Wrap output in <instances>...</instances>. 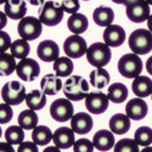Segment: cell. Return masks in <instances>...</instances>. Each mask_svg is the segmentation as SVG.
<instances>
[{"label":"cell","mask_w":152,"mask_h":152,"mask_svg":"<svg viewBox=\"0 0 152 152\" xmlns=\"http://www.w3.org/2000/svg\"><path fill=\"white\" fill-rule=\"evenodd\" d=\"M130 118L123 115V113H117V115H113L110 119V130L116 134V135H123L125 133H128L130 129Z\"/></svg>","instance_id":"cell-20"},{"label":"cell","mask_w":152,"mask_h":152,"mask_svg":"<svg viewBox=\"0 0 152 152\" xmlns=\"http://www.w3.org/2000/svg\"><path fill=\"white\" fill-rule=\"evenodd\" d=\"M104 43L110 48H118L125 42V31L119 24H110L106 27L104 34Z\"/></svg>","instance_id":"cell-14"},{"label":"cell","mask_w":152,"mask_h":152,"mask_svg":"<svg viewBox=\"0 0 152 152\" xmlns=\"http://www.w3.org/2000/svg\"><path fill=\"white\" fill-rule=\"evenodd\" d=\"M118 71L124 78L133 79L142 72V61L137 54H125L118 61Z\"/></svg>","instance_id":"cell-4"},{"label":"cell","mask_w":152,"mask_h":152,"mask_svg":"<svg viewBox=\"0 0 152 152\" xmlns=\"http://www.w3.org/2000/svg\"><path fill=\"white\" fill-rule=\"evenodd\" d=\"M37 54L38 57L44 62H54L60 57V49L57 43H55L54 40H44L38 45Z\"/></svg>","instance_id":"cell-17"},{"label":"cell","mask_w":152,"mask_h":152,"mask_svg":"<svg viewBox=\"0 0 152 152\" xmlns=\"http://www.w3.org/2000/svg\"><path fill=\"white\" fill-rule=\"evenodd\" d=\"M88 44L84 38L79 34L69 35L67 39L63 42V51L71 58H80L86 54Z\"/></svg>","instance_id":"cell-9"},{"label":"cell","mask_w":152,"mask_h":152,"mask_svg":"<svg viewBox=\"0 0 152 152\" xmlns=\"http://www.w3.org/2000/svg\"><path fill=\"white\" fill-rule=\"evenodd\" d=\"M93 20L100 27H107L115 21V12L111 7L99 6L93 12Z\"/></svg>","instance_id":"cell-23"},{"label":"cell","mask_w":152,"mask_h":152,"mask_svg":"<svg viewBox=\"0 0 152 152\" xmlns=\"http://www.w3.org/2000/svg\"><path fill=\"white\" fill-rule=\"evenodd\" d=\"M151 10H150V5L145 1H140V3H136L133 5H128L125 9V14L126 17H128L132 22L134 23H141L147 21Z\"/></svg>","instance_id":"cell-15"},{"label":"cell","mask_w":152,"mask_h":152,"mask_svg":"<svg viewBox=\"0 0 152 152\" xmlns=\"http://www.w3.org/2000/svg\"><path fill=\"white\" fill-rule=\"evenodd\" d=\"M146 71L152 75V56L148 57V60L146 61Z\"/></svg>","instance_id":"cell-43"},{"label":"cell","mask_w":152,"mask_h":152,"mask_svg":"<svg viewBox=\"0 0 152 152\" xmlns=\"http://www.w3.org/2000/svg\"><path fill=\"white\" fill-rule=\"evenodd\" d=\"M4 12L11 20H22L27 14L26 0H7L4 4Z\"/></svg>","instance_id":"cell-18"},{"label":"cell","mask_w":152,"mask_h":152,"mask_svg":"<svg viewBox=\"0 0 152 152\" xmlns=\"http://www.w3.org/2000/svg\"><path fill=\"white\" fill-rule=\"evenodd\" d=\"M94 126V121L89 113L85 112H78L73 115L71 118V128L74 130L75 134L85 135L89 134Z\"/></svg>","instance_id":"cell-13"},{"label":"cell","mask_w":152,"mask_h":152,"mask_svg":"<svg viewBox=\"0 0 152 152\" xmlns=\"http://www.w3.org/2000/svg\"><path fill=\"white\" fill-rule=\"evenodd\" d=\"M63 86V83L61 80V78L56 74H46L40 80V89L46 94V95H56Z\"/></svg>","instance_id":"cell-21"},{"label":"cell","mask_w":152,"mask_h":152,"mask_svg":"<svg viewBox=\"0 0 152 152\" xmlns=\"http://www.w3.org/2000/svg\"><path fill=\"white\" fill-rule=\"evenodd\" d=\"M148 106L142 97H134L125 106V115L133 121H141L147 116Z\"/></svg>","instance_id":"cell-12"},{"label":"cell","mask_w":152,"mask_h":152,"mask_svg":"<svg viewBox=\"0 0 152 152\" xmlns=\"http://www.w3.org/2000/svg\"><path fill=\"white\" fill-rule=\"evenodd\" d=\"M18 152H38V145L32 140V141H26L21 142L18 148Z\"/></svg>","instance_id":"cell-40"},{"label":"cell","mask_w":152,"mask_h":152,"mask_svg":"<svg viewBox=\"0 0 152 152\" xmlns=\"http://www.w3.org/2000/svg\"><path fill=\"white\" fill-rule=\"evenodd\" d=\"M140 1H144V0H122V4L128 6V5H133V4H136V3H140Z\"/></svg>","instance_id":"cell-44"},{"label":"cell","mask_w":152,"mask_h":152,"mask_svg":"<svg viewBox=\"0 0 152 152\" xmlns=\"http://www.w3.org/2000/svg\"><path fill=\"white\" fill-rule=\"evenodd\" d=\"M16 73L20 79L26 82H33L40 74V66L35 60L24 57L17 63Z\"/></svg>","instance_id":"cell-11"},{"label":"cell","mask_w":152,"mask_h":152,"mask_svg":"<svg viewBox=\"0 0 152 152\" xmlns=\"http://www.w3.org/2000/svg\"><path fill=\"white\" fill-rule=\"evenodd\" d=\"M151 96H152V94H151Z\"/></svg>","instance_id":"cell-54"},{"label":"cell","mask_w":152,"mask_h":152,"mask_svg":"<svg viewBox=\"0 0 152 152\" xmlns=\"http://www.w3.org/2000/svg\"><path fill=\"white\" fill-rule=\"evenodd\" d=\"M145 1H146L148 5H152V0H145Z\"/></svg>","instance_id":"cell-50"},{"label":"cell","mask_w":152,"mask_h":152,"mask_svg":"<svg viewBox=\"0 0 152 152\" xmlns=\"http://www.w3.org/2000/svg\"><path fill=\"white\" fill-rule=\"evenodd\" d=\"M11 44H12V42H11L10 35L1 29L0 31V53L7 51L11 46Z\"/></svg>","instance_id":"cell-39"},{"label":"cell","mask_w":152,"mask_h":152,"mask_svg":"<svg viewBox=\"0 0 152 152\" xmlns=\"http://www.w3.org/2000/svg\"><path fill=\"white\" fill-rule=\"evenodd\" d=\"M134 139L137 142L139 146H148L152 144V129L150 126H140L137 128L135 134H134Z\"/></svg>","instance_id":"cell-34"},{"label":"cell","mask_w":152,"mask_h":152,"mask_svg":"<svg viewBox=\"0 0 152 152\" xmlns=\"http://www.w3.org/2000/svg\"><path fill=\"white\" fill-rule=\"evenodd\" d=\"M132 89L137 97H147L152 94V79L146 75H137L132 83Z\"/></svg>","instance_id":"cell-22"},{"label":"cell","mask_w":152,"mask_h":152,"mask_svg":"<svg viewBox=\"0 0 152 152\" xmlns=\"http://www.w3.org/2000/svg\"><path fill=\"white\" fill-rule=\"evenodd\" d=\"M67 27L73 34H82L89 27V21L85 15L75 12L69 16L67 21Z\"/></svg>","instance_id":"cell-24"},{"label":"cell","mask_w":152,"mask_h":152,"mask_svg":"<svg viewBox=\"0 0 152 152\" xmlns=\"http://www.w3.org/2000/svg\"><path fill=\"white\" fill-rule=\"evenodd\" d=\"M89 77H90V84L99 90L104 89L105 86H107L110 80H111L110 73L104 67H97L96 69L91 71Z\"/></svg>","instance_id":"cell-27"},{"label":"cell","mask_w":152,"mask_h":152,"mask_svg":"<svg viewBox=\"0 0 152 152\" xmlns=\"http://www.w3.org/2000/svg\"><path fill=\"white\" fill-rule=\"evenodd\" d=\"M26 88L21 82L11 80L4 84L1 89V97L4 102L11 106H18L26 100Z\"/></svg>","instance_id":"cell-7"},{"label":"cell","mask_w":152,"mask_h":152,"mask_svg":"<svg viewBox=\"0 0 152 152\" xmlns=\"http://www.w3.org/2000/svg\"><path fill=\"white\" fill-rule=\"evenodd\" d=\"M74 69V65L71 57L68 56H62L54 61V71L55 74L58 75L60 78H67L72 74Z\"/></svg>","instance_id":"cell-26"},{"label":"cell","mask_w":152,"mask_h":152,"mask_svg":"<svg viewBox=\"0 0 152 152\" xmlns=\"http://www.w3.org/2000/svg\"><path fill=\"white\" fill-rule=\"evenodd\" d=\"M48 151H60V148H58L57 146H56V147H55V146H50V147H48V148L44 150V152H48Z\"/></svg>","instance_id":"cell-47"},{"label":"cell","mask_w":152,"mask_h":152,"mask_svg":"<svg viewBox=\"0 0 152 152\" xmlns=\"http://www.w3.org/2000/svg\"><path fill=\"white\" fill-rule=\"evenodd\" d=\"M0 137H1V128H0Z\"/></svg>","instance_id":"cell-52"},{"label":"cell","mask_w":152,"mask_h":152,"mask_svg":"<svg viewBox=\"0 0 152 152\" xmlns=\"http://www.w3.org/2000/svg\"><path fill=\"white\" fill-rule=\"evenodd\" d=\"M17 32L22 39H26L28 42L38 39L43 32V23L39 18H35L34 16H24L18 22Z\"/></svg>","instance_id":"cell-6"},{"label":"cell","mask_w":152,"mask_h":152,"mask_svg":"<svg viewBox=\"0 0 152 152\" xmlns=\"http://www.w3.org/2000/svg\"><path fill=\"white\" fill-rule=\"evenodd\" d=\"M113 3H116V4H122V0H112Z\"/></svg>","instance_id":"cell-49"},{"label":"cell","mask_w":152,"mask_h":152,"mask_svg":"<svg viewBox=\"0 0 152 152\" xmlns=\"http://www.w3.org/2000/svg\"><path fill=\"white\" fill-rule=\"evenodd\" d=\"M94 147L99 151H110L115 146V135L111 130H99L93 137Z\"/></svg>","instance_id":"cell-19"},{"label":"cell","mask_w":152,"mask_h":152,"mask_svg":"<svg viewBox=\"0 0 152 152\" xmlns=\"http://www.w3.org/2000/svg\"><path fill=\"white\" fill-rule=\"evenodd\" d=\"M14 117V111L11 108V105L4 102L0 104V124L9 123Z\"/></svg>","instance_id":"cell-37"},{"label":"cell","mask_w":152,"mask_h":152,"mask_svg":"<svg viewBox=\"0 0 152 152\" xmlns=\"http://www.w3.org/2000/svg\"><path fill=\"white\" fill-rule=\"evenodd\" d=\"M128 88L123 83H113L108 86L107 96L113 104H122L128 97Z\"/></svg>","instance_id":"cell-28"},{"label":"cell","mask_w":152,"mask_h":152,"mask_svg":"<svg viewBox=\"0 0 152 152\" xmlns=\"http://www.w3.org/2000/svg\"><path fill=\"white\" fill-rule=\"evenodd\" d=\"M115 152H139V145L135 141V139H122L113 146Z\"/></svg>","instance_id":"cell-35"},{"label":"cell","mask_w":152,"mask_h":152,"mask_svg":"<svg viewBox=\"0 0 152 152\" xmlns=\"http://www.w3.org/2000/svg\"><path fill=\"white\" fill-rule=\"evenodd\" d=\"M74 134L75 133L72 128L61 126L55 130V133H53V141L55 142V146H57L60 150L71 148L75 142Z\"/></svg>","instance_id":"cell-16"},{"label":"cell","mask_w":152,"mask_h":152,"mask_svg":"<svg viewBox=\"0 0 152 152\" xmlns=\"http://www.w3.org/2000/svg\"><path fill=\"white\" fill-rule=\"evenodd\" d=\"M142 152H152V147L148 145L146 146V148H142Z\"/></svg>","instance_id":"cell-48"},{"label":"cell","mask_w":152,"mask_h":152,"mask_svg":"<svg viewBox=\"0 0 152 152\" xmlns=\"http://www.w3.org/2000/svg\"><path fill=\"white\" fill-rule=\"evenodd\" d=\"M6 24H7V16H6L5 12L0 11V31H1Z\"/></svg>","instance_id":"cell-42"},{"label":"cell","mask_w":152,"mask_h":152,"mask_svg":"<svg viewBox=\"0 0 152 152\" xmlns=\"http://www.w3.org/2000/svg\"><path fill=\"white\" fill-rule=\"evenodd\" d=\"M0 151H1V152H15L12 145L10 142H7V141L0 142Z\"/></svg>","instance_id":"cell-41"},{"label":"cell","mask_w":152,"mask_h":152,"mask_svg":"<svg viewBox=\"0 0 152 152\" xmlns=\"http://www.w3.org/2000/svg\"><path fill=\"white\" fill-rule=\"evenodd\" d=\"M5 139L11 145H20L24 140V129L20 125H11L5 132Z\"/></svg>","instance_id":"cell-33"},{"label":"cell","mask_w":152,"mask_h":152,"mask_svg":"<svg viewBox=\"0 0 152 152\" xmlns=\"http://www.w3.org/2000/svg\"><path fill=\"white\" fill-rule=\"evenodd\" d=\"M26 105L28 108L34 110V111H39L43 110L46 105V94L43 90H32L26 95Z\"/></svg>","instance_id":"cell-25"},{"label":"cell","mask_w":152,"mask_h":152,"mask_svg":"<svg viewBox=\"0 0 152 152\" xmlns=\"http://www.w3.org/2000/svg\"><path fill=\"white\" fill-rule=\"evenodd\" d=\"M74 115V108L68 99H57L50 106V116L56 122H67Z\"/></svg>","instance_id":"cell-8"},{"label":"cell","mask_w":152,"mask_h":152,"mask_svg":"<svg viewBox=\"0 0 152 152\" xmlns=\"http://www.w3.org/2000/svg\"><path fill=\"white\" fill-rule=\"evenodd\" d=\"M83 1H90V0H83Z\"/></svg>","instance_id":"cell-53"},{"label":"cell","mask_w":152,"mask_h":152,"mask_svg":"<svg viewBox=\"0 0 152 152\" xmlns=\"http://www.w3.org/2000/svg\"><path fill=\"white\" fill-rule=\"evenodd\" d=\"M16 58L11 54L0 53V77H7L16 71Z\"/></svg>","instance_id":"cell-31"},{"label":"cell","mask_w":152,"mask_h":152,"mask_svg":"<svg viewBox=\"0 0 152 152\" xmlns=\"http://www.w3.org/2000/svg\"><path fill=\"white\" fill-rule=\"evenodd\" d=\"M26 1L32 5H42V4H44L45 0H26Z\"/></svg>","instance_id":"cell-45"},{"label":"cell","mask_w":152,"mask_h":152,"mask_svg":"<svg viewBox=\"0 0 152 152\" xmlns=\"http://www.w3.org/2000/svg\"><path fill=\"white\" fill-rule=\"evenodd\" d=\"M74 152H93L94 151V144L93 141L88 140V139H79L75 140L73 145Z\"/></svg>","instance_id":"cell-36"},{"label":"cell","mask_w":152,"mask_h":152,"mask_svg":"<svg viewBox=\"0 0 152 152\" xmlns=\"http://www.w3.org/2000/svg\"><path fill=\"white\" fill-rule=\"evenodd\" d=\"M110 99L102 91H91L85 97V107L93 115H101L107 111Z\"/></svg>","instance_id":"cell-10"},{"label":"cell","mask_w":152,"mask_h":152,"mask_svg":"<svg viewBox=\"0 0 152 152\" xmlns=\"http://www.w3.org/2000/svg\"><path fill=\"white\" fill-rule=\"evenodd\" d=\"M128 44L130 50L137 55H146L152 51V32L150 29L137 28L129 35Z\"/></svg>","instance_id":"cell-2"},{"label":"cell","mask_w":152,"mask_h":152,"mask_svg":"<svg viewBox=\"0 0 152 152\" xmlns=\"http://www.w3.org/2000/svg\"><path fill=\"white\" fill-rule=\"evenodd\" d=\"M147 28L152 32V15H150L147 18Z\"/></svg>","instance_id":"cell-46"},{"label":"cell","mask_w":152,"mask_h":152,"mask_svg":"<svg viewBox=\"0 0 152 152\" xmlns=\"http://www.w3.org/2000/svg\"><path fill=\"white\" fill-rule=\"evenodd\" d=\"M62 91L65 96L71 101L85 100L89 94V83L82 75H69L65 80L62 86Z\"/></svg>","instance_id":"cell-1"},{"label":"cell","mask_w":152,"mask_h":152,"mask_svg":"<svg viewBox=\"0 0 152 152\" xmlns=\"http://www.w3.org/2000/svg\"><path fill=\"white\" fill-rule=\"evenodd\" d=\"M10 51L15 58L22 60L24 57H27L31 53V46L28 44V40L22 39V38L21 39H16L15 42H12L10 46Z\"/></svg>","instance_id":"cell-32"},{"label":"cell","mask_w":152,"mask_h":152,"mask_svg":"<svg viewBox=\"0 0 152 152\" xmlns=\"http://www.w3.org/2000/svg\"><path fill=\"white\" fill-rule=\"evenodd\" d=\"M63 14H65V10H63L62 5L50 0V1H46L40 6L39 20L45 26L55 27L62 21Z\"/></svg>","instance_id":"cell-5"},{"label":"cell","mask_w":152,"mask_h":152,"mask_svg":"<svg viewBox=\"0 0 152 152\" xmlns=\"http://www.w3.org/2000/svg\"><path fill=\"white\" fill-rule=\"evenodd\" d=\"M32 140L38 146H45L53 140V132L49 126L37 125L32 132Z\"/></svg>","instance_id":"cell-29"},{"label":"cell","mask_w":152,"mask_h":152,"mask_svg":"<svg viewBox=\"0 0 152 152\" xmlns=\"http://www.w3.org/2000/svg\"><path fill=\"white\" fill-rule=\"evenodd\" d=\"M39 117L34 110H24L18 116V125L22 126L24 130H33L38 125Z\"/></svg>","instance_id":"cell-30"},{"label":"cell","mask_w":152,"mask_h":152,"mask_svg":"<svg viewBox=\"0 0 152 152\" xmlns=\"http://www.w3.org/2000/svg\"><path fill=\"white\" fill-rule=\"evenodd\" d=\"M61 5L65 10V12L67 14H75L78 12V10L80 9V4H79V0H62Z\"/></svg>","instance_id":"cell-38"},{"label":"cell","mask_w":152,"mask_h":152,"mask_svg":"<svg viewBox=\"0 0 152 152\" xmlns=\"http://www.w3.org/2000/svg\"><path fill=\"white\" fill-rule=\"evenodd\" d=\"M7 1V0H0V5H1V4H5Z\"/></svg>","instance_id":"cell-51"},{"label":"cell","mask_w":152,"mask_h":152,"mask_svg":"<svg viewBox=\"0 0 152 152\" xmlns=\"http://www.w3.org/2000/svg\"><path fill=\"white\" fill-rule=\"evenodd\" d=\"M111 57H112L111 49L105 43L96 42V43L91 44L90 46H88L86 60L95 68L107 66L111 61Z\"/></svg>","instance_id":"cell-3"}]
</instances>
